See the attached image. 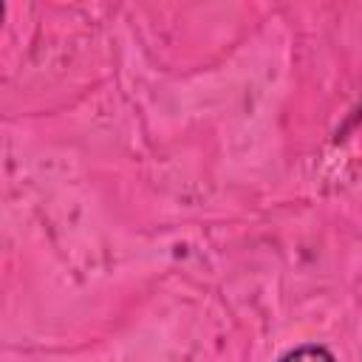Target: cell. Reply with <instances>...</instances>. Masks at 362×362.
<instances>
[{"label":"cell","instance_id":"6da1fadb","mask_svg":"<svg viewBox=\"0 0 362 362\" xmlns=\"http://www.w3.org/2000/svg\"><path fill=\"white\" fill-rule=\"evenodd\" d=\"M277 362H337L334 354L322 345H300L288 354H283Z\"/></svg>","mask_w":362,"mask_h":362}]
</instances>
